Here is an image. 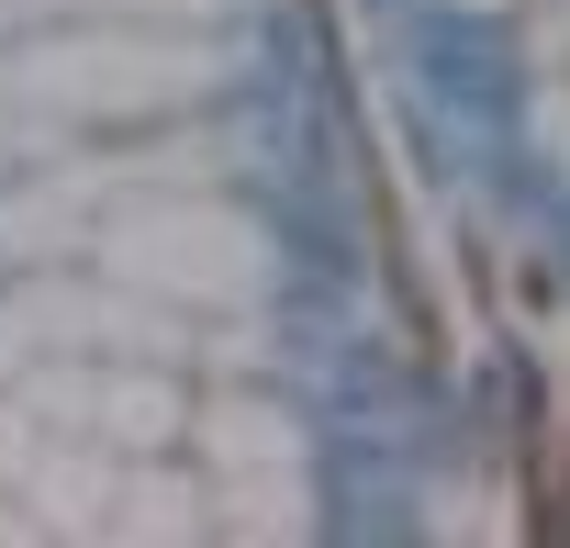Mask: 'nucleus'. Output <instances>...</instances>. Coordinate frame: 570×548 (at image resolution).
Listing matches in <instances>:
<instances>
[{
    "label": "nucleus",
    "instance_id": "nucleus-1",
    "mask_svg": "<svg viewBox=\"0 0 570 548\" xmlns=\"http://www.w3.org/2000/svg\"><path fill=\"white\" fill-rule=\"evenodd\" d=\"M537 526L570 537V459H548V481H537Z\"/></svg>",
    "mask_w": 570,
    "mask_h": 548
}]
</instances>
